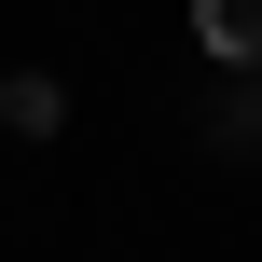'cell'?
<instances>
[{
    "mask_svg": "<svg viewBox=\"0 0 262 262\" xmlns=\"http://www.w3.org/2000/svg\"><path fill=\"white\" fill-rule=\"evenodd\" d=\"M0 124H14V138H55V124H69V97H55V83H14V97H0Z\"/></svg>",
    "mask_w": 262,
    "mask_h": 262,
    "instance_id": "cell-2",
    "label": "cell"
},
{
    "mask_svg": "<svg viewBox=\"0 0 262 262\" xmlns=\"http://www.w3.org/2000/svg\"><path fill=\"white\" fill-rule=\"evenodd\" d=\"M193 41H207L221 69H249L262 55V0H193Z\"/></svg>",
    "mask_w": 262,
    "mask_h": 262,
    "instance_id": "cell-1",
    "label": "cell"
}]
</instances>
